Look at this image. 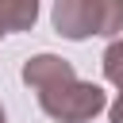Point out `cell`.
<instances>
[{
    "mask_svg": "<svg viewBox=\"0 0 123 123\" xmlns=\"http://www.w3.org/2000/svg\"><path fill=\"white\" fill-rule=\"evenodd\" d=\"M19 77H23V85H27V88L46 92V88H58V85L73 81V77H77V69H73V62L58 58V54H35V58H27V62H23Z\"/></svg>",
    "mask_w": 123,
    "mask_h": 123,
    "instance_id": "obj_3",
    "label": "cell"
},
{
    "mask_svg": "<svg viewBox=\"0 0 123 123\" xmlns=\"http://www.w3.org/2000/svg\"><path fill=\"white\" fill-rule=\"evenodd\" d=\"M38 108L54 123H88V119H96L108 108V92L100 85H92V81L73 77V81L58 85V88L38 92Z\"/></svg>",
    "mask_w": 123,
    "mask_h": 123,
    "instance_id": "obj_2",
    "label": "cell"
},
{
    "mask_svg": "<svg viewBox=\"0 0 123 123\" xmlns=\"http://www.w3.org/2000/svg\"><path fill=\"white\" fill-rule=\"evenodd\" d=\"M0 35H4V31H0Z\"/></svg>",
    "mask_w": 123,
    "mask_h": 123,
    "instance_id": "obj_8",
    "label": "cell"
},
{
    "mask_svg": "<svg viewBox=\"0 0 123 123\" xmlns=\"http://www.w3.org/2000/svg\"><path fill=\"white\" fill-rule=\"evenodd\" d=\"M0 123H8V115H4V108H0Z\"/></svg>",
    "mask_w": 123,
    "mask_h": 123,
    "instance_id": "obj_7",
    "label": "cell"
},
{
    "mask_svg": "<svg viewBox=\"0 0 123 123\" xmlns=\"http://www.w3.org/2000/svg\"><path fill=\"white\" fill-rule=\"evenodd\" d=\"M38 23V0H0V31H31Z\"/></svg>",
    "mask_w": 123,
    "mask_h": 123,
    "instance_id": "obj_4",
    "label": "cell"
},
{
    "mask_svg": "<svg viewBox=\"0 0 123 123\" xmlns=\"http://www.w3.org/2000/svg\"><path fill=\"white\" fill-rule=\"evenodd\" d=\"M100 65H104V81L115 85V88L123 92V38H111V42H108Z\"/></svg>",
    "mask_w": 123,
    "mask_h": 123,
    "instance_id": "obj_5",
    "label": "cell"
},
{
    "mask_svg": "<svg viewBox=\"0 0 123 123\" xmlns=\"http://www.w3.org/2000/svg\"><path fill=\"white\" fill-rule=\"evenodd\" d=\"M108 123H123V92H119V100L108 108Z\"/></svg>",
    "mask_w": 123,
    "mask_h": 123,
    "instance_id": "obj_6",
    "label": "cell"
},
{
    "mask_svg": "<svg viewBox=\"0 0 123 123\" xmlns=\"http://www.w3.org/2000/svg\"><path fill=\"white\" fill-rule=\"evenodd\" d=\"M50 23L54 35L69 42H85L92 35L123 38V0H54Z\"/></svg>",
    "mask_w": 123,
    "mask_h": 123,
    "instance_id": "obj_1",
    "label": "cell"
}]
</instances>
